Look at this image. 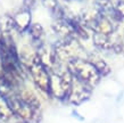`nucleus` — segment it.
I'll use <instances>...</instances> for the list:
<instances>
[{
    "mask_svg": "<svg viewBox=\"0 0 124 123\" xmlns=\"http://www.w3.org/2000/svg\"><path fill=\"white\" fill-rule=\"evenodd\" d=\"M14 19H15L16 23L17 32H21V33H24V32L29 31L30 26L32 25V23H31V11L25 9V8L17 11L16 15L14 16Z\"/></svg>",
    "mask_w": 124,
    "mask_h": 123,
    "instance_id": "6",
    "label": "nucleus"
},
{
    "mask_svg": "<svg viewBox=\"0 0 124 123\" xmlns=\"http://www.w3.org/2000/svg\"><path fill=\"white\" fill-rule=\"evenodd\" d=\"M67 68L75 79L93 88L100 82L101 75L86 58H74L67 63Z\"/></svg>",
    "mask_w": 124,
    "mask_h": 123,
    "instance_id": "2",
    "label": "nucleus"
},
{
    "mask_svg": "<svg viewBox=\"0 0 124 123\" xmlns=\"http://www.w3.org/2000/svg\"><path fill=\"white\" fill-rule=\"evenodd\" d=\"M65 1H73V0H65Z\"/></svg>",
    "mask_w": 124,
    "mask_h": 123,
    "instance_id": "18",
    "label": "nucleus"
},
{
    "mask_svg": "<svg viewBox=\"0 0 124 123\" xmlns=\"http://www.w3.org/2000/svg\"><path fill=\"white\" fill-rule=\"evenodd\" d=\"M37 1H38V0H23V6H24L25 9L31 11L34 7H35Z\"/></svg>",
    "mask_w": 124,
    "mask_h": 123,
    "instance_id": "14",
    "label": "nucleus"
},
{
    "mask_svg": "<svg viewBox=\"0 0 124 123\" xmlns=\"http://www.w3.org/2000/svg\"><path fill=\"white\" fill-rule=\"evenodd\" d=\"M13 31H17L14 16L5 14L0 17V33L2 35H10Z\"/></svg>",
    "mask_w": 124,
    "mask_h": 123,
    "instance_id": "10",
    "label": "nucleus"
},
{
    "mask_svg": "<svg viewBox=\"0 0 124 123\" xmlns=\"http://www.w3.org/2000/svg\"><path fill=\"white\" fill-rule=\"evenodd\" d=\"M18 95H19V97L22 98L26 104L30 105L32 108H34L35 111L41 112V104H40L38 97L32 91H30V90H19Z\"/></svg>",
    "mask_w": 124,
    "mask_h": 123,
    "instance_id": "11",
    "label": "nucleus"
},
{
    "mask_svg": "<svg viewBox=\"0 0 124 123\" xmlns=\"http://www.w3.org/2000/svg\"><path fill=\"white\" fill-rule=\"evenodd\" d=\"M29 33H30L31 40L34 43V46L37 47V49H39L41 46L45 45L43 42V37H45V30L42 27L41 24L39 23H33L29 29Z\"/></svg>",
    "mask_w": 124,
    "mask_h": 123,
    "instance_id": "9",
    "label": "nucleus"
},
{
    "mask_svg": "<svg viewBox=\"0 0 124 123\" xmlns=\"http://www.w3.org/2000/svg\"><path fill=\"white\" fill-rule=\"evenodd\" d=\"M22 64L25 65L26 70L33 79L35 86L42 92L51 96L50 93V71L41 63L37 52L26 59H22Z\"/></svg>",
    "mask_w": 124,
    "mask_h": 123,
    "instance_id": "3",
    "label": "nucleus"
},
{
    "mask_svg": "<svg viewBox=\"0 0 124 123\" xmlns=\"http://www.w3.org/2000/svg\"><path fill=\"white\" fill-rule=\"evenodd\" d=\"M123 55H124V47H123Z\"/></svg>",
    "mask_w": 124,
    "mask_h": 123,
    "instance_id": "19",
    "label": "nucleus"
},
{
    "mask_svg": "<svg viewBox=\"0 0 124 123\" xmlns=\"http://www.w3.org/2000/svg\"><path fill=\"white\" fill-rule=\"evenodd\" d=\"M4 99V98H2ZM7 105L10 108L13 115H15L17 119H19L24 123H32V122H39L41 119V112L35 111L32 108L29 104H26L19 97L18 92L16 91L9 97L4 99Z\"/></svg>",
    "mask_w": 124,
    "mask_h": 123,
    "instance_id": "4",
    "label": "nucleus"
},
{
    "mask_svg": "<svg viewBox=\"0 0 124 123\" xmlns=\"http://www.w3.org/2000/svg\"><path fill=\"white\" fill-rule=\"evenodd\" d=\"M73 83V75L66 66H59L50 72V93L59 100H67Z\"/></svg>",
    "mask_w": 124,
    "mask_h": 123,
    "instance_id": "1",
    "label": "nucleus"
},
{
    "mask_svg": "<svg viewBox=\"0 0 124 123\" xmlns=\"http://www.w3.org/2000/svg\"><path fill=\"white\" fill-rule=\"evenodd\" d=\"M4 74H5V71H4V67H2V63L0 60V79L4 78Z\"/></svg>",
    "mask_w": 124,
    "mask_h": 123,
    "instance_id": "16",
    "label": "nucleus"
},
{
    "mask_svg": "<svg viewBox=\"0 0 124 123\" xmlns=\"http://www.w3.org/2000/svg\"><path fill=\"white\" fill-rule=\"evenodd\" d=\"M92 42H93L94 47L99 50H101V51H110V50L113 51L112 35L94 32V33H92Z\"/></svg>",
    "mask_w": 124,
    "mask_h": 123,
    "instance_id": "7",
    "label": "nucleus"
},
{
    "mask_svg": "<svg viewBox=\"0 0 124 123\" xmlns=\"http://www.w3.org/2000/svg\"><path fill=\"white\" fill-rule=\"evenodd\" d=\"M121 25H123V34H122V35H123V38H124V19H123V22L121 23Z\"/></svg>",
    "mask_w": 124,
    "mask_h": 123,
    "instance_id": "17",
    "label": "nucleus"
},
{
    "mask_svg": "<svg viewBox=\"0 0 124 123\" xmlns=\"http://www.w3.org/2000/svg\"><path fill=\"white\" fill-rule=\"evenodd\" d=\"M11 116H13V113H11L9 106H8L7 103L2 98L0 97V120L9 121Z\"/></svg>",
    "mask_w": 124,
    "mask_h": 123,
    "instance_id": "12",
    "label": "nucleus"
},
{
    "mask_svg": "<svg viewBox=\"0 0 124 123\" xmlns=\"http://www.w3.org/2000/svg\"><path fill=\"white\" fill-rule=\"evenodd\" d=\"M114 4H115L117 11L120 13V15L124 18V0H116Z\"/></svg>",
    "mask_w": 124,
    "mask_h": 123,
    "instance_id": "15",
    "label": "nucleus"
},
{
    "mask_svg": "<svg viewBox=\"0 0 124 123\" xmlns=\"http://www.w3.org/2000/svg\"><path fill=\"white\" fill-rule=\"evenodd\" d=\"M41 2H42V5H43L47 9H49L51 13H54L57 8L59 7L58 0H41Z\"/></svg>",
    "mask_w": 124,
    "mask_h": 123,
    "instance_id": "13",
    "label": "nucleus"
},
{
    "mask_svg": "<svg viewBox=\"0 0 124 123\" xmlns=\"http://www.w3.org/2000/svg\"><path fill=\"white\" fill-rule=\"evenodd\" d=\"M86 59L96 67V70L99 72V74L101 75V78L110 74V72H112L110 66H109L108 63H107L101 56H99L98 54H89L88 57H86Z\"/></svg>",
    "mask_w": 124,
    "mask_h": 123,
    "instance_id": "8",
    "label": "nucleus"
},
{
    "mask_svg": "<svg viewBox=\"0 0 124 123\" xmlns=\"http://www.w3.org/2000/svg\"><path fill=\"white\" fill-rule=\"evenodd\" d=\"M91 93H92L91 87H89L88 84L83 83L73 76V83H72V88L70 95H68L67 101L71 103L72 105L79 106L91 97Z\"/></svg>",
    "mask_w": 124,
    "mask_h": 123,
    "instance_id": "5",
    "label": "nucleus"
}]
</instances>
